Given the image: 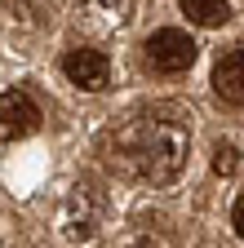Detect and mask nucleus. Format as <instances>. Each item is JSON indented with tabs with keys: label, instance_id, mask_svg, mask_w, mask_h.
<instances>
[{
	"label": "nucleus",
	"instance_id": "obj_8",
	"mask_svg": "<svg viewBox=\"0 0 244 248\" xmlns=\"http://www.w3.org/2000/svg\"><path fill=\"white\" fill-rule=\"evenodd\" d=\"M235 146L231 142H218V146H213V173H235Z\"/></svg>",
	"mask_w": 244,
	"mask_h": 248
},
{
	"label": "nucleus",
	"instance_id": "obj_6",
	"mask_svg": "<svg viewBox=\"0 0 244 248\" xmlns=\"http://www.w3.org/2000/svg\"><path fill=\"white\" fill-rule=\"evenodd\" d=\"M98 200H94V186H76L71 191V217H67V239H89L98 222Z\"/></svg>",
	"mask_w": 244,
	"mask_h": 248
},
{
	"label": "nucleus",
	"instance_id": "obj_5",
	"mask_svg": "<svg viewBox=\"0 0 244 248\" xmlns=\"http://www.w3.org/2000/svg\"><path fill=\"white\" fill-rule=\"evenodd\" d=\"M213 89H218L227 102L244 107V49H231V53L218 58V67H213Z\"/></svg>",
	"mask_w": 244,
	"mask_h": 248
},
{
	"label": "nucleus",
	"instance_id": "obj_2",
	"mask_svg": "<svg viewBox=\"0 0 244 248\" xmlns=\"http://www.w3.org/2000/svg\"><path fill=\"white\" fill-rule=\"evenodd\" d=\"M146 62L156 71H164V76H178V71H187L195 62V40L187 31H178V27H160L146 40Z\"/></svg>",
	"mask_w": 244,
	"mask_h": 248
},
{
	"label": "nucleus",
	"instance_id": "obj_4",
	"mask_svg": "<svg viewBox=\"0 0 244 248\" xmlns=\"http://www.w3.org/2000/svg\"><path fill=\"white\" fill-rule=\"evenodd\" d=\"M63 71H67V80H71L76 89L98 93V89L107 84V76H111V62H107V53H98V49H71V53L63 58Z\"/></svg>",
	"mask_w": 244,
	"mask_h": 248
},
{
	"label": "nucleus",
	"instance_id": "obj_9",
	"mask_svg": "<svg viewBox=\"0 0 244 248\" xmlns=\"http://www.w3.org/2000/svg\"><path fill=\"white\" fill-rule=\"evenodd\" d=\"M231 226H235V235L244 239V195L235 200V208H231Z\"/></svg>",
	"mask_w": 244,
	"mask_h": 248
},
{
	"label": "nucleus",
	"instance_id": "obj_10",
	"mask_svg": "<svg viewBox=\"0 0 244 248\" xmlns=\"http://www.w3.org/2000/svg\"><path fill=\"white\" fill-rule=\"evenodd\" d=\"M129 248H160V244H151V239H138V244H129Z\"/></svg>",
	"mask_w": 244,
	"mask_h": 248
},
{
	"label": "nucleus",
	"instance_id": "obj_7",
	"mask_svg": "<svg viewBox=\"0 0 244 248\" xmlns=\"http://www.w3.org/2000/svg\"><path fill=\"white\" fill-rule=\"evenodd\" d=\"M178 5H182V14H187L191 22H200V27H222L231 18L227 0H178Z\"/></svg>",
	"mask_w": 244,
	"mask_h": 248
},
{
	"label": "nucleus",
	"instance_id": "obj_1",
	"mask_svg": "<svg viewBox=\"0 0 244 248\" xmlns=\"http://www.w3.org/2000/svg\"><path fill=\"white\" fill-rule=\"evenodd\" d=\"M187 142H191V133L182 124V115L160 107V111L138 115L120 133V160L142 182H169L182 169V160H187Z\"/></svg>",
	"mask_w": 244,
	"mask_h": 248
},
{
	"label": "nucleus",
	"instance_id": "obj_3",
	"mask_svg": "<svg viewBox=\"0 0 244 248\" xmlns=\"http://www.w3.org/2000/svg\"><path fill=\"white\" fill-rule=\"evenodd\" d=\"M36 124H40V111H36V102L27 98L22 89L0 93V138H5V142L32 138V133H36Z\"/></svg>",
	"mask_w": 244,
	"mask_h": 248
}]
</instances>
